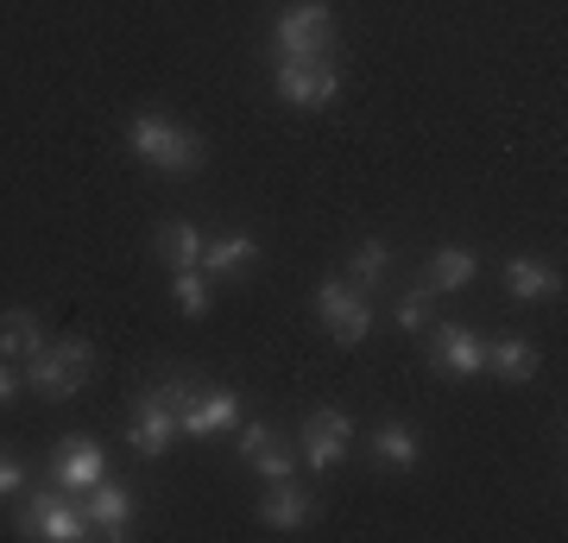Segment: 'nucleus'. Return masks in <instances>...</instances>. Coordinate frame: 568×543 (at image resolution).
<instances>
[{
  "label": "nucleus",
  "instance_id": "nucleus-1",
  "mask_svg": "<svg viewBox=\"0 0 568 543\" xmlns=\"http://www.w3.org/2000/svg\"><path fill=\"white\" fill-rule=\"evenodd\" d=\"M126 140H133V152H140L152 171H164V178H190V171H203V159H209L203 140L183 121H171V114H133Z\"/></svg>",
  "mask_w": 568,
  "mask_h": 543
},
{
  "label": "nucleus",
  "instance_id": "nucleus-2",
  "mask_svg": "<svg viewBox=\"0 0 568 543\" xmlns=\"http://www.w3.org/2000/svg\"><path fill=\"white\" fill-rule=\"evenodd\" d=\"M20 531L39 543H77V537H95L89 519H82L77 493H63V486H39L32 500L20 505Z\"/></svg>",
  "mask_w": 568,
  "mask_h": 543
},
{
  "label": "nucleus",
  "instance_id": "nucleus-3",
  "mask_svg": "<svg viewBox=\"0 0 568 543\" xmlns=\"http://www.w3.org/2000/svg\"><path fill=\"white\" fill-rule=\"evenodd\" d=\"M278 39V58H328V39H335V13L323 0H291L272 26Z\"/></svg>",
  "mask_w": 568,
  "mask_h": 543
},
{
  "label": "nucleus",
  "instance_id": "nucleus-4",
  "mask_svg": "<svg viewBox=\"0 0 568 543\" xmlns=\"http://www.w3.org/2000/svg\"><path fill=\"white\" fill-rule=\"evenodd\" d=\"M82 380H89V342H44L32 361H26V385L44 392V399H77Z\"/></svg>",
  "mask_w": 568,
  "mask_h": 543
},
{
  "label": "nucleus",
  "instance_id": "nucleus-5",
  "mask_svg": "<svg viewBox=\"0 0 568 543\" xmlns=\"http://www.w3.org/2000/svg\"><path fill=\"white\" fill-rule=\"evenodd\" d=\"M316 316H323V329L342 348H361L366 335H373V303H366L347 279H323V284H316Z\"/></svg>",
  "mask_w": 568,
  "mask_h": 543
},
{
  "label": "nucleus",
  "instance_id": "nucleus-6",
  "mask_svg": "<svg viewBox=\"0 0 568 543\" xmlns=\"http://www.w3.org/2000/svg\"><path fill=\"white\" fill-rule=\"evenodd\" d=\"M347 449H354V423H347V411H335V404H316V411L304 418V467L328 474V467H342Z\"/></svg>",
  "mask_w": 568,
  "mask_h": 543
},
{
  "label": "nucleus",
  "instance_id": "nucleus-7",
  "mask_svg": "<svg viewBox=\"0 0 568 543\" xmlns=\"http://www.w3.org/2000/svg\"><path fill=\"white\" fill-rule=\"evenodd\" d=\"M178 411L159 399V392H145L140 404H133V418H126V449L133 455H145V462H159V455H171V443H178Z\"/></svg>",
  "mask_w": 568,
  "mask_h": 543
},
{
  "label": "nucleus",
  "instance_id": "nucleus-8",
  "mask_svg": "<svg viewBox=\"0 0 568 543\" xmlns=\"http://www.w3.org/2000/svg\"><path fill=\"white\" fill-rule=\"evenodd\" d=\"M82 519H89V531L95 537H126L133 531V512H140V500H133V486H121L114 474H102V481L82 493Z\"/></svg>",
  "mask_w": 568,
  "mask_h": 543
},
{
  "label": "nucleus",
  "instance_id": "nucleus-9",
  "mask_svg": "<svg viewBox=\"0 0 568 543\" xmlns=\"http://www.w3.org/2000/svg\"><path fill=\"white\" fill-rule=\"evenodd\" d=\"M278 101L291 108H323L335 101V63L328 58H278Z\"/></svg>",
  "mask_w": 568,
  "mask_h": 543
},
{
  "label": "nucleus",
  "instance_id": "nucleus-10",
  "mask_svg": "<svg viewBox=\"0 0 568 543\" xmlns=\"http://www.w3.org/2000/svg\"><path fill=\"white\" fill-rule=\"evenodd\" d=\"M108 474V455L95 436H63L58 449H51V486H63V493H89V486Z\"/></svg>",
  "mask_w": 568,
  "mask_h": 543
},
{
  "label": "nucleus",
  "instance_id": "nucleus-11",
  "mask_svg": "<svg viewBox=\"0 0 568 543\" xmlns=\"http://www.w3.org/2000/svg\"><path fill=\"white\" fill-rule=\"evenodd\" d=\"M234 423H241V399L227 385H190V399L178 404L183 436H215V430H234Z\"/></svg>",
  "mask_w": 568,
  "mask_h": 543
},
{
  "label": "nucleus",
  "instance_id": "nucleus-12",
  "mask_svg": "<svg viewBox=\"0 0 568 543\" xmlns=\"http://www.w3.org/2000/svg\"><path fill=\"white\" fill-rule=\"evenodd\" d=\"M316 519V500L304 493L297 474H284V481H265V500H260V524L265 531H304Z\"/></svg>",
  "mask_w": 568,
  "mask_h": 543
},
{
  "label": "nucleus",
  "instance_id": "nucleus-13",
  "mask_svg": "<svg viewBox=\"0 0 568 543\" xmlns=\"http://www.w3.org/2000/svg\"><path fill=\"white\" fill-rule=\"evenodd\" d=\"M429 366H436L443 380H474V373L487 366V342H480L474 329H462V322H443V329H436V361Z\"/></svg>",
  "mask_w": 568,
  "mask_h": 543
},
{
  "label": "nucleus",
  "instance_id": "nucleus-14",
  "mask_svg": "<svg viewBox=\"0 0 568 543\" xmlns=\"http://www.w3.org/2000/svg\"><path fill=\"white\" fill-rule=\"evenodd\" d=\"M241 455H246V467H253L260 481H284V474H297V455L284 449V436L272 430V423H246V430H241Z\"/></svg>",
  "mask_w": 568,
  "mask_h": 543
},
{
  "label": "nucleus",
  "instance_id": "nucleus-15",
  "mask_svg": "<svg viewBox=\"0 0 568 543\" xmlns=\"http://www.w3.org/2000/svg\"><path fill=\"white\" fill-rule=\"evenodd\" d=\"M480 279V253L474 247H436L424 265V284L443 298V291H467V284Z\"/></svg>",
  "mask_w": 568,
  "mask_h": 543
},
{
  "label": "nucleus",
  "instance_id": "nucleus-16",
  "mask_svg": "<svg viewBox=\"0 0 568 543\" xmlns=\"http://www.w3.org/2000/svg\"><path fill=\"white\" fill-rule=\"evenodd\" d=\"M506 291L518 303H544V298H556V291H562V272H556V265H544L537 253H518V260H506Z\"/></svg>",
  "mask_w": 568,
  "mask_h": 543
},
{
  "label": "nucleus",
  "instance_id": "nucleus-17",
  "mask_svg": "<svg viewBox=\"0 0 568 543\" xmlns=\"http://www.w3.org/2000/svg\"><path fill=\"white\" fill-rule=\"evenodd\" d=\"M417 455H424V443H417L410 423H379V430H373V462L386 467V474H410Z\"/></svg>",
  "mask_w": 568,
  "mask_h": 543
},
{
  "label": "nucleus",
  "instance_id": "nucleus-18",
  "mask_svg": "<svg viewBox=\"0 0 568 543\" xmlns=\"http://www.w3.org/2000/svg\"><path fill=\"white\" fill-rule=\"evenodd\" d=\"M39 348H44V322L32 316V310H7V316H0V361L26 366Z\"/></svg>",
  "mask_w": 568,
  "mask_h": 543
},
{
  "label": "nucleus",
  "instance_id": "nucleus-19",
  "mask_svg": "<svg viewBox=\"0 0 568 543\" xmlns=\"http://www.w3.org/2000/svg\"><path fill=\"white\" fill-rule=\"evenodd\" d=\"M152 253H159L171 272H190V265H203V228L190 222H164L159 234H152Z\"/></svg>",
  "mask_w": 568,
  "mask_h": 543
},
{
  "label": "nucleus",
  "instance_id": "nucleus-20",
  "mask_svg": "<svg viewBox=\"0 0 568 543\" xmlns=\"http://www.w3.org/2000/svg\"><path fill=\"white\" fill-rule=\"evenodd\" d=\"M342 279L354 284L361 298H373V291L392 279V247H386V241H361L354 253H347V272H342Z\"/></svg>",
  "mask_w": 568,
  "mask_h": 543
},
{
  "label": "nucleus",
  "instance_id": "nucleus-21",
  "mask_svg": "<svg viewBox=\"0 0 568 543\" xmlns=\"http://www.w3.org/2000/svg\"><path fill=\"white\" fill-rule=\"evenodd\" d=\"M253 260H260V247L246 241V234H215V241H203V272L209 279H241Z\"/></svg>",
  "mask_w": 568,
  "mask_h": 543
},
{
  "label": "nucleus",
  "instance_id": "nucleus-22",
  "mask_svg": "<svg viewBox=\"0 0 568 543\" xmlns=\"http://www.w3.org/2000/svg\"><path fill=\"white\" fill-rule=\"evenodd\" d=\"M487 366L499 373V380H511V385H525V380H537V348L525 342V335H499V342H487Z\"/></svg>",
  "mask_w": 568,
  "mask_h": 543
},
{
  "label": "nucleus",
  "instance_id": "nucleus-23",
  "mask_svg": "<svg viewBox=\"0 0 568 543\" xmlns=\"http://www.w3.org/2000/svg\"><path fill=\"white\" fill-rule=\"evenodd\" d=\"M171 303H178L183 316H209L215 291H209V272H203V265H190V272H171Z\"/></svg>",
  "mask_w": 568,
  "mask_h": 543
},
{
  "label": "nucleus",
  "instance_id": "nucleus-24",
  "mask_svg": "<svg viewBox=\"0 0 568 543\" xmlns=\"http://www.w3.org/2000/svg\"><path fill=\"white\" fill-rule=\"evenodd\" d=\"M429 303H436V291L417 284V291H405V298L392 303V322H398L405 335H417V329H429Z\"/></svg>",
  "mask_w": 568,
  "mask_h": 543
},
{
  "label": "nucleus",
  "instance_id": "nucleus-25",
  "mask_svg": "<svg viewBox=\"0 0 568 543\" xmlns=\"http://www.w3.org/2000/svg\"><path fill=\"white\" fill-rule=\"evenodd\" d=\"M20 493H26V462L0 443V500H20Z\"/></svg>",
  "mask_w": 568,
  "mask_h": 543
},
{
  "label": "nucleus",
  "instance_id": "nucleus-26",
  "mask_svg": "<svg viewBox=\"0 0 568 543\" xmlns=\"http://www.w3.org/2000/svg\"><path fill=\"white\" fill-rule=\"evenodd\" d=\"M20 385H26V373L13 361H0V404H13L20 399Z\"/></svg>",
  "mask_w": 568,
  "mask_h": 543
}]
</instances>
